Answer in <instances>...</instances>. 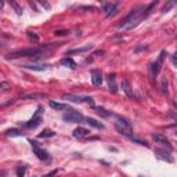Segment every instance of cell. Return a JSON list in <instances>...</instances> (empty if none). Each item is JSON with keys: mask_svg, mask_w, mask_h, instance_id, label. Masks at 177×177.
Returning a JSON list of instances; mask_svg holds the SVG:
<instances>
[{"mask_svg": "<svg viewBox=\"0 0 177 177\" xmlns=\"http://www.w3.org/2000/svg\"><path fill=\"white\" fill-rule=\"evenodd\" d=\"M158 4V2H152L148 7H138L130 11V14L122 21V24H119V29H133L140 24L143 20H145L148 15L152 12V8Z\"/></svg>", "mask_w": 177, "mask_h": 177, "instance_id": "cell-1", "label": "cell"}, {"mask_svg": "<svg viewBox=\"0 0 177 177\" xmlns=\"http://www.w3.org/2000/svg\"><path fill=\"white\" fill-rule=\"evenodd\" d=\"M44 50H46V47H29V49H21V50L12 51V53L7 54V56H6V60H15V58H21V57L40 56Z\"/></svg>", "mask_w": 177, "mask_h": 177, "instance_id": "cell-2", "label": "cell"}, {"mask_svg": "<svg viewBox=\"0 0 177 177\" xmlns=\"http://www.w3.org/2000/svg\"><path fill=\"white\" fill-rule=\"evenodd\" d=\"M115 127L120 134H125V136H130L133 129H131V125L129 123L126 119L116 116V122H115Z\"/></svg>", "mask_w": 177, "mask_h": 177, "instance_id": "cell-3", "label": "cell"}, {"mask_svg": "<svg viewBox=\"0 0 177 177\" xmlns=\"http://www.w3.org/2000/svg\"><path fill=\"white\" fill-rule=\"evenodd\" d=\"M62 100H66V101H71V102H86L89 104L90 107H94V100L91 97H82V96H76V94H64L62 96Z\"/></svg>", "mask_w": 177, "mask_h": 177, "instance_id": "cell-4", "label": "cell"}, {"mask_svg": "<svg viewBox=\"0 0 177 177\" xmlns=\"http://www.w3.org/2000/svg\"><path fill=\"white\" fill-rule=\"evenodd\" d=\"M31 145H32V150H33V154L36 155L37 158H39L40 160H50V155L49 152H47L44 148H42L39 145V143H36V141H29Z\"/></svg>", "mask_w": 177, "mask_h": 177, "instance_id": "cell-5", "label": "cell"}, {"mask_svg": "<svg viewBox=\"0 0 177 177\" xmlns=\"http://www.w3.org/2000/svg\"><path fill=\"white\" fill-rule=\"evenodd\" d=\"M42 112H43V107H37V111L35 112V115L32 116L31 120H28L27 123L24 125L27 129H36L39 125L42 123Z\"/></svg>", "mask_w": 177, "mask_h": 177, "instance_id": "cell-6", "label": "cell"}, {"mask_svg": "<svg viewBox=\"0 0 177 177\" xmlns=\"http://www.w3.org/2000/svg\"><path fill=\"white\" fill-rule=\"evenodd\" d=\"M62 119L65 122H69V123H79V122L85 120L83 115L76 111V109H69V111L62 116Z\"/></svg>", "mask_w": 177, "mask_h": 177, "instance_id": "cell-7", "label": "cell"}, {"mask_svg": "<svg viewBox=\"0 0 177 177\" xmlns=\"http://www.w3.org/2000/svg\"><path fill=\"white\" fill-rule=\"evenodd\" d=\"M165 54H166L165 51H162V53H160V56H159V58H158L155 62L151 65V75H152L154 78H155L158 73H159L160 66H162V61H163V58H165Z\"/></svg>", "mask_w": 177, "mask_h": 177, "instance_id": "cell-8", "label": "cell"}, {"mask_svg": "<svg viewBox=\"0 0 177 177\" xmlns=\"http://www.w3.org/2000/svg\"><path fill=\"white\" fill-rule=\"evenodd\" d=\"M118 6L119 3H105L102 6V10H104L107 17H112V15H115L118 12Z\"/></svg>", "mask_w": 177, "mask_h": 177, "instance_id": "cell-9", "label": "cell"}, {"mask_svg": "<svg viewBox=\"0 0 177 177\" xmlns=\"http://www.w3.org/2000/svg\"><path fill=\"white\" fill-rule=\"evenodd\" d=\"M50 66L51 65H49V64H25V65H22V68L29 69V71H39V72H42V71H47Z\"/></svg>", "mask_w": 177, "mask_h": 177, "instance_id": "cell-10", "label": "cell"}, {"mask_svg": "<svg viewBox=\"0 0 177 177\" xmlns=\"http://www.w3.org/2000/svg\"><path fill=\"white\" fill-rule=\"evenodd\" d=\"M152 138L155 140V143L156 144H159V145H162V147H167L170 150L172 148V145H170V141L167 140V138L163 136V134H159V133H155V134H152Z\"/></svg>", "mask_w": 177, "mask_h": 177, "instance_id": "cell-11", "label": "cell"}, {"mask_svg": "<svg viewBox=\"0 0 177 177\" xmlns=\"http://www.w3.org/2000/svg\"><path fill=\"white\" fill-rule=\"evenodd\" d=\"M91 82L94 86H101L102 83V73L100 69H91Z\"/></svg>", "mask_w": 177, "mask_h": 177, "instance_id": "cell-12", "label": "cell"}, {"mask_svg": "<svg viewBox=\"0 0 177 177\" xmlns=\"http://www.w3.org/2000/svg\"><path fill=\"white\" fill-rule=\"evenodd\" d=\"M90 136V130L86 127H76L73 130V137L76 138H86Z\"/></svg>", "mask_w": 177, "mask_h": 177, "instance_id": "cell-13", "label": "cell"}, {"mask_svg": "<svg viewBox=\"0 0 177 177\" xmlns=\"http://www.w3.org/2000/svg\"><path fill=\"white\" fill-rule=\"evenodd\" d=\"M155 154H156V156L159 158V159L166 160V162H169V163L173 162V158L170 156V152H169V151H165V150H155Z\"/></svg>", "mask_w": 177, "mask_h": 177, "instance_id": "cell-14", "label": "cell"}, {"mask_svg": "<svg viewBox=\"0 0 177 177\" xmlns=\"http://www.w3.org/2000/svg\"><path fill=\"white\" fill-rule=\"evenodd\" d=\"M108 86H109V90L112 93H118V85H116V75L115 73H109L108 76Z\"/></svg>", "mask_w": 177, "mask_h": 177, "instance_id": "cell-15", "label": "cell"}, {"mask_svg": "<svg viewBox=\"0 0 177 177\" xmlns=\"http://www.w3.org/2000/svg\"><path fill=\"white\" fill-rule=\"evenodd\" d=\"M120 87L122 90H123L125 93H126V96L129 98H133L134 97V93H133V89H131V86H130V83L127 82V80H123V82L120 83Z\"/></svg>", "mask_w": 177, "mask_h": 177, "instance_id": "cell-16", "label": "cell"}, {"mask_svg": "<svg viewBox=\"0 0 177 177\" xmlns=\"http://www.w3.org/2000/svg\"><path fill=\"white\" fill-rule=\"evenodd\" d=\"M49 105L53 109H56V111H69V109H72V108H69L66 104H62V102H57V101H50L49 102Z\"/></svg>", "mask_w": 177, "mask_h": 177, "instance_id": "cell-17", "label": "cell"}, {"mask_svg": "<svg viewBox=\"0 0 177 177\" xmlns=\"http://www.w3.org/2000/svg\"><path fill=\"white\" fill-rule=\"evenodd\" d=\"M85 120H86V123H87L89 126H93V127H96V129H101V130H102V129L105 127L104 125L101 123V122L96 120V119H93V118H86Z\"/></svg>", "mask_w": 177, "mask_h": 177, "instance_id": "cell-18", "label": "cell"}, {"mask_svg": "<svg viewBox=\"0 0 177 177\" xmlns=\"http://www.w3.org/2000/svg\"><path fill=\"white\" fill-rule=\"evenodd\" d=\"M47 94L44 93H29V94H24L22 98L24 100H32V98H46Z\"/></svg>", "mask_w": 177, "mask_h": 177, "instance_id": "cell-19", "label": "cell"}, {"mask_svg": "<svg viewBox=\"0 0 177 177\" xmlns=\"http://www.w3.org/2000/svg\"><path fill=\"white\" fill-rule=\"evenodd\" d=\"M93 47H94L93 44H87V46H85V47H79V49H72V50H69V51H68V54H73V53H85V51L91 50Z\"/></svg>", "mask_w": 177, "mask_h": 177, "instance_id": "cell-20", "label": "cell"}, {"mask_svg": "<svg viewBox=\"0 0 177 177\" xmlns=\"http://www.w3.org/2000/svg\"><path fill=\"white\" fill-rule=\"evenodd\" d=\"M56 136V133H54L53 130H50V129H44L42 133H39V137L40 138H51Z\"/></svg>", "mask_w": 177, "mask_h": 177, "instance_id": "cell-21", "label": "cell"}, {"mask_svg": "<svg viewBox=\"0 0 177 177\" xmlns=\"http://www.w3.org/2000/svg\"><path fill=\"white\" fill-rule=\"evenodd\" d=\"M61 64H62L64 66H68V68H71V69H73L76 66V62L72 58H64V60H61Z\"/></svg>", "mask_w": 177, "mask_h": 177, "instance_id": "cell-22", "label": "cell"}, {"mask_svg": "<svg viewBox=\"0 0 177 177\" xmlns=\"http://www.w3.org/2000/svg\"><path fill=\"white\" fill-rule=\"evenodd\" d=\"M96 112L100 115V116H102V118H108V116H111L112 115V112H109L107 111L105 108H102V107H98V108H96Z\"/></svg>", "mask_w": 177, "mask_h": 177, "instance_id": "cell-23", "label": "cell"}, {"mask_svg": "<svg viewBox=\"0 0 177 177\" xmlns=\"http://www.w3.org/2000/svg\"><path fill=\"white\" fill-rule=\"evenodd\" d=\"M22 131L18 130V129H10V130L6 131V136L7 137H17V136H21Z\"/></svg>", "mask_w": 177, "mask_h": 177, "instance_id": "cell-24", "label": "cell"}, {"mask_svg": "<svg viewBox=\"0 0 177 177\" xmlns=\"http://www.w3.org/2000/svg\"><path fill=\"white\" fill-rule=\"evenodd\" d=\"M130 140L133 141V143H137L138 145H144V147H150L148 145V143L145 140H141V138H137V137H130Z\"/></svg>", "mask_w": 177, "mask_h": 177, "instance_id": "cell-25", "label": "cell"}, {"mask_svg": "<svg viewBox=\"0 0 177 177\" xmlns=\"http://www.w3.org/2000/svg\"><path fill=\"white\" fill-rule=\"evenodd\" d=\"M10 6H11L12 8H14L15 12H17L18 15H21V14H22V7H20V4H18V3H15V2H10Z\"/></svg>", "mask_w": 177, "mask_h": 177, "instance_id": "cell-26", "label": "cell"}, {"mask_svg": "<svg viewBox=\"0 0 177 177\" xmlns=\"http://www.w3.org/2000/svg\"><path fill=\"white\" fill-rule=\"evenodd\" d=\"M25 170H27V166H25V165L18 166V169H17V177H24L25 176Z\"/></svg>", "mask_w": 177, "mask_h": 177, "instance_id": "cell-27", "label": "cell"}, {"mask_svg": "<svg viewBox=\"0 0 177 177\" xmlns=\"http://www.w3.org/2000/svg\"><path fill=\"white\" fill-rule=\"evenodd\" d=\"M27 33H28V37H29V39L35 40V42H37V40H39V36H37V35L35 33V32H31V31H28Z\"/></svg>", "mask_w": 177, "mask_h": 177, "instance_id": "cell-28", "label": "cell"}, {"mask_svg": "<svg viewBox=\"0 0 177 177\" xmlns=\"http://www.w3.org/2000/svg\"><path fill=\"white\" fill-rule=\"evenodd\" d=\"M162 93H167V79L166 78L162 82Z\"/></svg>", "mask_w": 177, "mask_h": 177, "instance_id": "cell-29", "label": "cell"}, {"mask_svg": "<svg viewBox=\"0 0 177 177\" xmlns=\"http://www.w3.org/2000/svg\"><path fill=\"white\" fill-rule=\"evenodd\" d=\"M8 86H10V83H7V82H2V83H0V89H2L3 91H4V90H7Z\"/></svg>", "mask_w": 177, "mask_h": 177, "instance_id": "cell-30", "label": "cell"}, {"mask_svg": "<svg viewBox=\"0 0 177 177\" xmlns=\"http://www.w3.org/2000/svg\"><path fill=\"white\" fill-rule=\"evenodd\" d=\"M147 49H148V46H147V44H141V46H138L137 49H136V53H140L141 50H147Z\"/></svg>", "mask_w": 177, "mask_h": 177, "instance_id": "cell-31", "label": "cell"}, {"mask_svg": "<svg viewBox=\"0 0 177 177\" xmlns=\"http://www.w3.org/2000/svg\"><path fill=\"white\" fill-rule=\"evenodd\" d=\"M57 173H58V170H51L50 173H47V175H46V176H43V177H54V176L57 175Z\"/></svg>", "mask_w": 177, "mask_h": 177, "instance_id": "cell-32", "label": "cell"}, {"mask_svg": "<svg viewBox=\"0 0 177 177\" xmlns=\"http://www.w3.org/2000/svg\"><path fill=\"white\" fill-rule=\"evenodd\" d=\"M54 33H56L57 36H62V35H68V31H56Z\"/></svg>", "mask_w": 177, "mask_h": 177, "instance_id": "cell-33", "label": "cell"}, {"mask_svg": "<svg viewBox=\"0 0 177 177\" xmlns=\"http://www.w3.org/2000/svg\"><path fill=\"white\" fill-rule=\"evenodd\" d=\"M172 61H173V64H175V65L177 66V51L172 56Z\"/></svg>", "mask_w": 177, "mask_h": 177, "instance_id": "cell-34", "label": "cell"}, {"mask_svg": "<svg viewBox=\"0 0 177 177\" xmlns=\"http://www.w3.org/2000/svg\"><path fill=\"white\" fill-rule=\"evenodd\" d=\"M101 54H104V51L100 50V51H97V53H96V56H101Z\"/></svg>", "mask_w": 177, "mask_h": 177, "instance_id": "cell-35", "label": "cell"}, {"mask_svg": "<svg viewBox=\"0 0 177 177\" xmlns=\"http://www.w3.org/2000/svg\"><path fill=\"white\" fill-rule=\"evenodd\" d=\"M176 134H177V131H176Z\"/></svg>", "mask_w": 177, "mask_h": 177, "instance_id": "cell-36", "label": "cell"}]
</instances>
